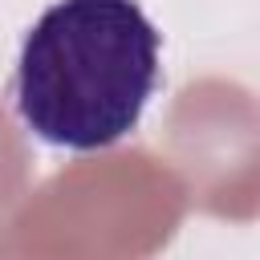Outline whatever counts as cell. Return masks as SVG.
<instances>
[{
    "instance_id": "cell-1",
    "label": "cell",
    "mask_w": 260,
    "mask_h": 260,
    "mask_svg": "<svg viewBox=\"0 0 260 260\" xmlns=\"http://www.w3.org/2000/svg\"><path fill=\"white\" fill-rule=\"evenodd\" d=\"M158 28L134 0H57L24 32L12 98L49 146L106 150L158 89Z\"/></svg>"
}]
</instances>
